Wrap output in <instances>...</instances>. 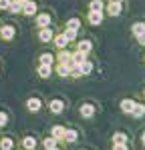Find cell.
<instances>
[{"label": "cell", "instance_id": "1", "mask_svg": "<svg viewBox=\"0 0 145 150\" xmlns=\"http://www.w3.org/2000/svg\"><path fill=\"white\" fill-rule=\"evenodd\" d=\"M14 34H16V28L12 26V24H4V26H0V38L2 40H12L14 38Z\"/></svg>", "mask_w": 145, "mask_h": 150}, {"label": "cell", "instance_id": "2", "mask_svg": "<svg viewBox=\"0 0 145 150\" xmlns=\"http://www.w3.org/2000/svg\"><path fill=\"white\" fill-rule=\"evenodd\" d=\"M22 14H26V16H34L36 14V2L26 0V2L22 4Z\"/></svg>", "mask_w": 145, "mask_h": 150}, {"label": "cell", "instance_id": "3", "mask_svg": "<svg viewBox=\"0 0 145 150\" xmlns=\"http://www.w3.org/2000/svg\"><path fill=\"white\" fill-rule=\"evenodd\" d=\"M48 108H50V112H52V114H60V112H62V108H65V102L59 100V98H55V100H50Z\"/></svg>", "mask_w": 145, "mask_h": 150}, {"label": "cell", "instance_id": "4", "mask_svg": "<svg viewBox=\"0 0 145 150\" xmlns=\"http://www.w3.org/2000/svg\"><path fill=\"white\" fill-rule=\"evenodd\" d=\"M38 38H40V42H50V40L55 38L52 30H50V26H47V28H40V32H38Z\"/></svg>", "mask_w": 145, "mask_h": 150}, {"label": "cell", "instance_id": "5", "mask_svg": "<svg viewBox=\"0 0 145 150\" xmlns=\"http://www.w3.org/2000/svg\"><path fill=\"white\" fill-rule=\"evenodd\" d=\"M36 26H40V28L50 26V14H38L36 16Z\"/></svg>", "mask_w": 145, "mask_h": 150}, {"label": "cell", "instance_id": "6", "mask_svg": "<svg viewBox=\"0 0 145 150\" xmlns=\"http://www.w3.org/2000/svg\"><path fill=\"white\" fill-rule=\"evenodd\" d=\"M40 106H42V104H40L38 98H28V100H26V108H28L30 112H38V110H40Z\"/></svg>", "mask_w": 145, "mask_h": 150}, {"label": "cell", "instance_id": "7", "mask_svg": "<svg viewBox=\"0 0 145 150\" xmlns=\"http://www.w3.org/2000/svg\"><path fill=\"white\" fill-rule=\"evenodd\" d=\"M89 22L93 24V26H97V24L103 22V12H89Z\"/></svg>", "mask_w": 145, "mask_h": 150}, {"label": "cell", "instance_id": "8", "mask_svg": "<svg viewBox=\"0 0 145 150\" xmlns=\"http://www.w3.org/2000/svg\"><path fill=\"white\" fill-rule=\"evenodd\" d=\"M93 114H95V106L93 104H83L81 106V116L83 118H91Z\"/></svg>", "mask_w": 145, "mask_h": 150}, {"label": "cell", "instance_id": "9", "mask_svg": "<svg viewBox=\"0 0 145 150\" xmlns=\"http://www.w3.org/2000/svg\"><path fill=\"white\" fill-rule=\"evenodd\" d=\"M22 146H24V150H34L36 148V138H32V136H24L22 138Z\"/></svg>", "mask_w": 145, "mask_h": 150}, {"label": "cell", "instance_id": "10", "mask_svg": "<svg viewBox=\"0 0 145 150\" xmlns=\"http://www.w3.org/2000/svg\"><path fill=\"white\" fill-rule=\"evenodd\" d=\"M107 12L111 14V16H119L121 14V4L119 2H111V4L107 6Z\"/></svg>", "mask_w": 145, "mask_h": 150}, {"label": "cell", "instance_id": "11", "mask_svg": "<svg viewBox=\"0 0 145 150\" xmlns=\"http://www.w3.org/2000/svg\"><path fill=\"white\" fill-rule=\"evenodd\" d=\"M50 72H52V66H47V64H40V66H38V76H40V78H48Z\"/></svg>", "mask_w": 145, "mask_h": 150}, {"label": "cell", "instance_id": "12", "mask_svg": "<svg viewBox=\"0 0 145 150\" xmlns=\"http://www.w3.org/2000/svg\"><path fill=\"white\" fill-rule=\"evenodd\" d=\"M91 70H93V64H91L89 60H83V62L79 64V72H81V74H91Z\"/></svg>", "mask_w": 145, "mask_h": 150}, {"label": "cell", "instance_id": "13", "mask_svg": "<svg viewBox=\"0 0 145 150\" xmlns=\"http://www.w3.org/2000/svg\"><path fill=\"white\" fill-rule=\"evenodd\" d=\"M52 40H55V44H57V46H59L60 50H62V48H65L67 44H69V40H67V36H65V34H59V36H55Z\"/></svg>", "mask_w": 145, "mask_h": 150}, {"label": "cell", "instance_id": "14", "mask_svg": "<svg viewBox=\"0 0 145 150\" xmlns=\"http://www.w3.org/2000/svg\"><path fill=\"white\" fill-rule=\"evenodd\" d=\"M133 106H135L133 100H123V102H121V110H123L125 114H131V112H133Z\"/></svg>", "mask_w": 145, "mask_h": 150}, {"label": "cell", "instance_id": "15", "mask_svg": "<svg viewBox=\"0 0 145 150\" xmlns=\"http://www.w3.org/2000/svg\"><path fill=\"white\" fill-rule=\"evenodd\" d=\"M50 136H52V138H57V140H65V128H62V126H55Z\"/></svg>", "mask_w": 145, "mask_h": 150}, {"label": "cell", "instance_id": "16", "mask_svg": "<svg viewBox=\"0 0 145 150\" xmlns=\"http://www.w3.org/2000/svg\"><path fill=\"white\" fill-rule=\"evenodd\" d=\"M8 12H12V14H18V12H22V2H18V0H12Z\"/></svg>", "mask_w": 145, "mask_h": 150}, {"label": "cell", "instance_id": "17", "mask_svg": "<svg viewBox=\"0 0 145 150\" xmlns=\"http://www.w3.org/2000/svg\"><path fill=\"white\" fill-rule=\"evenodd\" d=\"M57 72H59V76H69V74H71V66L60 62L59 66H57Z\"/></svg>", "mask_w": 145, "mask_h": 150}, {"label": "cell", "instance_id": "18", "mask_svg": "<svg viewBox=\"0 0 145 150\" xmlns=\"http://www.w3.org/2000/svg\"><path fill=\"white\" fill-rule=\"evenodd\" d=\"M91 42H89V40H81V42H79V52H83V54H89V52H91Z\"/></svg>", "mask_w": 145, "mask_h": 150}, {"label": "cell", "instance_id": "19", "mask_svg": "<svg viewBox=\"0 0 145 150\" xmlns=\"http://www.w3.org/2000/svg\"><path fill=\"white\" fill-rule=\"evenodd\" d=\"M52 62H55V56H52V54H48V52H45V54H40V64H47V66H52Z\"/></svg>", "mask_w": 145, "mask_h": 150}, {"label": "cell", "instance_id": "20", "mask_svg": "<svg viewBox=\"0 0 145 150\" xmlns=\"http://www.w3.org/2000/svg\"><path fill=\"white\" fill-rule=\"evenodd\" d=\"M71 58H72V54H71V52H67L65 48L60 50V54H59V60L62 62V64H69V62H71Z\"/></svg>", "mask_w": 145, "mask_h": 150}, {"label": "cell", "instance_id": "21", "mask_svg": "<svg viewBox=\"0 0 145 150\" xmlns=\"http://www.w3.org/2000/svg\"><path fill=\"white\" fill-rule=\"evenodd\" d=\"M12 146H14L12 138H2L0 140V150H12Z\"/></svg>", "mask_w": 145, "mask_h": 150}, {"label": "cell", "instance_id": "22", "mask_svg": "<svg viewBox=\"0 0 145 150\" xmlns=\"http://www.w3.org/2000/svg\"><path fill=\"white\" fill-rule=\"evenodd\" d=\"M89 8H91L93 12H103V2H101V0H91Z\"/></svg>", "mask_w": 145, "mask_h": 150}, {"label": "cell", "instance_id": "23", "mask_svg": "<svg viewBox=\"0 0 145 150\" xmlns=\"http://www.w3.org/2000/svg\"><path fill=\"white\" fill-rule=\"evenodd\" d=\"M133 116H137V118H139V116H143L145 114V106L143 104H135V106H133V112H131Z\"/></svg>", "mask_w": 145, "mask_h": 150}, {"label": "cell", "instance_id": "24", "mask_svg": "<svg viewBox=\"0 0 145 150\" xmlns=\"http://www.w3.org/2000/svg\"><path fill=\"white\" fill-rule=\"evenodd\" d=\"M67 28H71V30H79V28H81V20H79V18H71V20L67 22Z\"/></svg>", "mask_w": 145, "mask_h": 150}, {"label": "cell", "instance_id": "25", "mask_svg": "<svg viewBox=\"0 0 145 150\" xmlns=\"http://www.w3.org/2000/svg\"><path fill=\"white\" fill-rule=\"evenodd\" d=\"M65 140L67 142H75L77 140V130H65Z\"/></svg>", "mask_w": 145, "mask_h": 150}, {"label": "cell", "instance_id": "26", "mask_svg": "<svg viewBox=\"0 0 145 150\" xmlns=\"http://www.w3.org/2000/svg\"><path fill=\"white\" fill-rule=\"evenodd\" d=\"M145 32V24L141 22H137V24H133V34L135 36H139V34H143Z\"/></svg>", "mask_w": 145, "mask_h": 150}, {"label": "cell", "instance_id": "27", "mask_svg": "<svg viewBox=\"0 0 145 150\" xmlns=\"http://www.w3.org/2000/svg\"><path fill=\"white\" fill-rule=\"evenodd\" d=\"M57 146V138H52V136H48V138H45V148L50 150V148H55Z\"/></svg>", "mask_w": 145, "mask_h": 150}, {"label": "cell", "instance_id": "28", "mask_svg": "<svg viewBox=\"0 0 145 150\" xmlns=\"http://www.w3.org/2000/svg\"><path fill=\"white\" fill-rule=\"evenodd\" d=\"M62 34L67 36V40H69V42H72V40L77 38V30H71V28H67V30H65Z\"/></svg>", "mask_w": 145, "mask_h": 150}, {"label": "cell", "instance_id": "29", "mask_svg": "<svg viewBox=\"0 0 145 150\" xmlns=\"http://www.w3.org/2000/svg\"><path fill=\"white\" fill-rule=\"evenodd\" d=\"M115 142H125V144H127V136H125L123 132H117V134L113 136V144H115Z\"/></svg>", "mask_w": 145, "mask_h": 150}, {"label": "cell", "instance_id": "30", "mask_svg": "<svg viewBox=\"0 0 145 150\" xmlns=\"http://www.w3.org/2000/svg\"><path fill=\"white\" fill-rule=\"evenodd\" d=\"M8 124V116H6V112H0V128H4Z\"/></svg>", "mask_w": 145, "mask_h": 150}, {"label": "cell", "instance_id": "31", "mask_svg": "<svg viewBox=\"0 0 145 150\" xmlns=\"http://www.w3.org/2000/svg\"><path fill=\"white\" fill-rule=\"evenodd\" d=\"M12 0H0V10H8Z\"/></svg>", "mask_w": 145, "mask_h": 150}, {"label": "cell", "instance_id": "32", "mask_svg": "<svg viewBox=\"0 0 145 150\" xmlns=\"http://www.w3.org/2000/svg\"><path fill=\"white\" fill-rule=\"evenodd\" d=\"M113 150H127V144L125 142H115L113 144Z\"/></svg>", "mask_w": 145, "mask_h": 150}, {"label": "cell", "instance_id": "33", "mask_svg": "<svg viewBox=\"0 0 145 150\" xmlns=\"http://www.w3.org/2000/svg\"><path fill=\"white\" fill-rule=\"evenodd\" d=\"M137 40H139V44H143V46H145V32L137 36Z\"/></svg>", "mask_w": 145, "mask_h": 150}, {"label": "cell", "instance_id": "34", "mask_svg": "<svg viewBox=\"0 0 145 150\" xmlns=\"http://www.w3.org/2000/svg\"><path fill=\"white\" fill-rule=\"evenodd\" d=\"M109 2H119V4H121V0H109Z\"/></svg>", "mask_w": 145, "mask_h": 150}, {"label": "cell", "instance_id": "35", "mask_svg": "<svg viewBox=\"0 0 145 150\" xmlns=\"http://www.w3.org/2000/svg\"><path fill=\"white\" fill-rule=\"evenodd\" d=\"M143 144H145V132H143Z\"/></svg>", "mask_w": 145, "mask_h": 150}, {"label": "cell", "instance_id": "36", "mask_svg": "<svg viewBox=\"0 0 145 150\" xmlns=\"http://www.w3.org/2000/svg\"><path fill=\"white\" fill-rule=\"evenodd\" d=\"M18 2H22V4H24V2H26V0H18Z\"/></svg>", "mask_w": 145, "mask_h": 150}, {"label": "cell", "instance_id": "37", "mask_svg": "<svg viewBox=\"0 0 145 150\" xmlns=\"http://www.w3.org/2000/svg\"><path fill=\"white\" fill-rule=\"evenodd\" d=\"M50 150H59V148H57V146H55V148H50Z\"/></svg>", "mask_w": 145, "mask_h": 150}]
</instances>
